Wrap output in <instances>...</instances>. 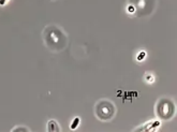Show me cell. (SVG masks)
<instances>
[{"instance_id":"1","label":"cell","mask_w":177,"mask_h":132,"mask_svg":"<svg viewBox=\"0 0 177 132\" xmlns=\"http://www.w3.org/2000/svg\"><path fill=\"white\" fill-rule=\"evenodd\" d=\"M48 131L53 132V131H59V128L57 126V123L55 120H50L48 123Z\"/></svg>"},{"instance_id":"2","label":"cell","mask_w":177,"mask_h":132,"mask_svg":"<svg viewBox=\"0 0 177 132\" xmlns=\"http://www.w3.org/2000/svg\"><path fill=\"white\" fill-rule=\"evenodd\" d=\"M78 123H80V118H78V117L74 118L73 123H72V125H71V129H72V130L76 129V127L78 126Z\"/></svg>"},{"instance_id":"3","label":"cell","mask_w":177,"mask_h":132,"mask_svg":"<svg viewBox=\"0 0 177 132\" xmlns=\"http://www.w3.org/2000/svg\"><path fill=\"white\" fill-rule=\"evenodd\" d=\"M144 56H145V53H141L139 56V60H142V59L144 58Z\"/></svg>"},{"instance_id":"4","label":"cell","mask_w":177,"mask_h":132,"mask_svg":"<svg viewBox=\"0 0 177 132\" xmlns=\"http://www.w3.org/2000/svg\"><path fill=\"white\" fill-rule=\"evenodd\" d=\"M4 2H6V0H0V6H3Z\"/></svg>"}]
</instances>
